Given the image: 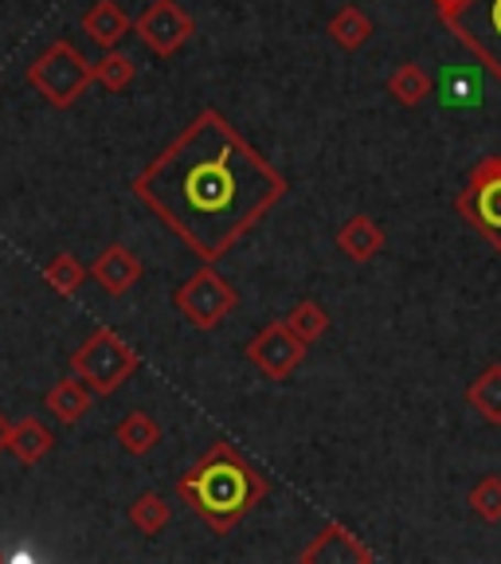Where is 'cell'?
<instances>
[{"label":"cell","instance_id":"cell-5","mask_svg":"<svg viewBox=\"0 0 501 564\" xmlns=\"http://www.w3.org/2000/svg\"><path fill=\"white\" fill-rule=\"evenodd\" d=\"M173 310L185 317L193 329H216L224 326L231 314L239 310V291L224 279L211 263H204L196 274H188L181 286L173 291Z\"/></svg>","mask_w":501,"mask_h":564},{"label":"cell","instance_id":"cell-1","mask_svg":"<svg viewBox=\"0 0 501 564\" xmlns=\"http://www.w3.org/2000/svg\"><path fill=\"white\" fill-rule=\"evenodd\" d=\"M286 176L220 115H200L141 165L130 193L200 263H220L286 196Z\"/></svg>","mask_w":501,"mask_h":564},{"label":"cell","instance_id":"cell-18","mask_svg":"<svg viewBox=\"0 0 501 564\" xmlns=\"http://www.w3.org/2000/svg\"><path fill=\"white\" fill-rule=\"evenodd\" d=\"M130 525L138 529V533H145V538H157V533H165L168 521H173V506H168V498H161L157 490H145L138 494L130 502Z\"/></svg>","mask_w":501,"mask_h":564},{"label":"cell","instance_id":"cell-26","mask_svg":"<svg viewBox=\"0 0 501 564\" xmlns=\"http://www.w3.org/2000/svg\"><path fill=\"white\" fill-rule=\"evenodd\" d=\"M467 4H470V0H435V12H439V20L447 24V20H455L458 12L467 9Z\"/></svg>","mask_w":501,"mask_h":564},{"label":"cell","instance_id":"cell-4","mask_svg":"<svg viewBox=\"0 0 501 564\" xmlns=\"http://www.w3.org/2000/svg\"><path fill=\"white\" fill-rule=\"evenodd\" d=\"M141 369V352L115 334L110 326H98L83 337V345L70 352V372L95 392V397H115L118 388Z\"/></svg>","mask_w":501,"mask_h":564},{"label":"cell","instance_id":"cell-12","mask_svg":"<svg viewBox=\"0 0 501 564\" xmlns=\"http://www.w3.org/2000/svg\"><path fill=\"white\" fill-rule=\"evenodd\" d=\"M79 24H83V35H87L90 44L102 47V52L118 47L126 35L133 32V20L126 17V9L118 4V0H95V4H87Z\"/></svg>","mask_w":501,"mask_h":564},{"label":"cell","instance_id":"cell-8","mask_svg":"<svg viewBox=\"0 0 501 564\" xmlns=\"http://www.w3.org/2000/svg\"><path fill=\"white\" fill-rule=\"evenodd\" d=\"M447 28L501 83V0H470L455 20H447Z\"/></svg>","mask_w":501,"mask_h":564},{"label":"cell","instance_id":"cell-25","mask_svg":"<svg viewBox=\"0 0 501 564\" xmlns=\"http://www.w3.org/2000/svg\"><path fill=\"white\" fill-rule=\"evenodd\" d=\"M443 106H475V83H467L458 70H447V87H443Z\"/></svg>","mask_w":501,"mask_h":564},{"label":"cell","instance_id":"cell-2","mask_svg":"<svg viewBox=\"0 0 501 564\" xmlns=\"http://www.w3.org/2000/svg\"><path fill=\"white\" fill-rule=\"evenodd\" d=\"M271 482L259 467H251L231 443H211L185 475L176 478V498L211 529L231 533L255 506L266 502Z\"/></svg>","mask_w":501,"mask_h":564},{"label":"cell","instance_id":"cell-16","mask_svg":"<svg viewBox=\"0 0 501 564\" xmlns=\"http://www.w3.org/2000/svg\"><path fill=\"white\" fill-rule=\"evenodd\" d=\"M115 440H118V447L126 451V455H133V458H141V455H150V451H157V443H161V423L153 420L150 412H130L122 423L115 427Z\"/></svg>","mask_w":501,"mask_h":564},{"label":"cell","instance_id":"cell-11","mask_svg":"<svg viewBox=\"0 0 501 564\" xmlns=\"http://www.w3.org/2000/svg\"><path fill=\"white\" fill-rule=\"evenodd\" d=\"M141 274H145L141 256L126 243L102 247V251H98V259H95V267H90V279H95L98 286L110 294V299H122V294H130L133 286L141 282Z\"/></svg>","mask_w":501,"mask_h":564},{"label":"cell","instance_id":"cell-23","mask_svg":"<svg viewBox=\"0 0 501 564\" xmlns=\"http://www.w3.org/2000/svg\"><path fill=\"white\" fill-rule=\"evenodd\" d=\"M87 267L79 263V259L70 256V251H59V256H52V263L44 267V282L52 286V294H59V299H70V294H79V286L87 282Z\"/></svg>","mask_w":501,"mask_h":564},{"label":"cell","instance_id":"cell-6","mask_svg":"<svg viewBox=\"0 0 501 564\" xmlns=\"http://www.w3.org/2000/svg\"><path fill=\"white\" fill-rule=\"evenodd\" d=\"M455 208L501 256V153H490L470 169L467 185L455 196Z\"/></svg>","mask_w":501,"mask_h":564},{"label":"cell","instance_id":"cell-19","mask_svg":"<svg viewBox=\"0 0 501 564\" xmlns=\"http://www.w3.org/2000/svg\"><path fill=\"white\" fill-rule=\"evenodd\" d=\"M467 404L475 408L490 427H501V365H490V369L470 380Z\"/></svg>","mask_w":501,"mask_h":564},{"label":"cell","instance_id":"cell-3","mask_svg":"<svg viewBox=\"0 0 501 564\" xmlns=\"http://www.w3.org/2000/svg\"><path fill=\"white\" fill-rule=\"evenodd\" d=\"M24 79H28V87L40 98H47L55 110H67V106L79 102L90 83H95V63L70 44V40H52V44L32 59V67L24 70Z\"/></svg>","mask_w":501,"mask_h":564},{"label":"cell","instance_id":"cell-20","mask_svg":"<svg viewBox=\"0 0 501 564\" xmlns=\"http://www.w3.org/2000/svg\"><path fill=\"white\" fill-rule=\"evenodd\" d=\"M432 90H435L432 75L412 59L400 63V67L392 70V79H388V95L396 98L400 106H420L423 98H432Z\"/></svg>","mask_w":501,"mask_h":564},{"label":"cell","instance_id":"cell-15","mask_svg":"<svg viewBox=\"0 0 501 564\" xmlns=\"http://www.w3.org/2000/svg\"><path fill=\"white\" fill-rule=\"evenodd\" d=\"M90 404H95V392H90V388L83 384L75 372L44 392V408L52 412L55 423H63V427H75V423H83V415L90 412Z\"/></svg>","mask_w":501,"mask_h":564},{"label":"cell","instance_id":"cell-21","mask_svg":"<svg viewBox=\"0 0 501 564\" xmlns=\"http://www.w3.org/2000/svg\"><path fill=\"white\" fill-rule=\"evenodd\" d=\"M282 322H286V326H291V334L298 337V341H306V345L322 341V337L329 334V310L322 306V302H314V299H302L291 314L282 317Z\"/></svg>","mask_w":501,"mask_h":564},{"label":"cell","instance_id":"cell-17","mask_svg":"<svg viewBox=\"0 0 501 564\" xmlns=\"http://www.w3.org/2000/svg\"><path fill=\"white\" fill-rule=\"evenodd\" d=\"M329 40H334L341 52H361L364 44L372 40V20L364 9L357 4H345L329 17Z\"/></svg>","mask_w":501,"mask_h":564},{"label":"cell","instance_id":"cell-9","mask_svg":"<svg viewBox=\"0 0 501 564\" xmlns=\"http://www.w3.org/2000/svg\"><path fill=\"white\" fill-rule=\"evenodd\" d=\"M306 341L291 334L286 322H271V326L259 329L251 341H247L243 357L263 372L266 380H291L298 372V365L306 361Z\"/></svg>","mask_w":501,"mask_h":564},{"label":"cell","instance_id":"cell-10","mask_svg":"<svg viewBox=\"0 0 501 564\" xmlns=\"http://www.w3.org/2000/svg\"><path fill=\"white\" fill-rule=\"evenodd\" d=\"M298 561L302 564H372L377 553H372L352 529H345L341 521H329V525L317 529V538L302 549Z\"/></svg>","mask_w":501,"mask_h":564},{"label":"cell","instance_id":"cell-24","mask_svg":"<svg viewBox=\"0 0 501 564\" xmlns=\"http://www.w3.org/2000/svg\"><path fill=\"white\" fill-rule=\"evenodd\" d=\"M470 510H475L482 521H490V525H498L501 521V475H486L482 482L470 490Z\"/></svg>","mask_w":501,"mask_h":564},{"label":"cell","instance_id":"cell-13","mask_svg":"<svg viewBox=\"0 0 501 564\" xmlns=\"http://www.w3.org/2000/svg\"><path fill=\"white\" fill-rule=\"evenodd\" d=\"M9 451L17 458L20 467H35V463H44L47 455L55 451V432L47 423H40L35 415H24L9 427Z\"/></svg>","mask_w":501,"mask_h":564},{"label":"cell","instance_id":"cell-22","mask_svg":"<svg viewBox=\"0 0 501 564\" xmlns=\"http://www.w3.org/2000/svg\"><path fill=\"white\" fill-rule=\"evenodd\" d=\"M133 79H138V63H133L126 52H118V47L102 52V59L95 63V83L102 90H110V95H122V90H130Z\"/></svg>","mask_w":501,"mask_h":564},{"label":"cell","instance_id":"cell-7","mask_svg":"<svg viewBox=\"0 0 501 564\" xmlns=\"http://www.w3.org/2000/svg\"><path fill=\"white\" fill-rule=\"evenodd\" d=\"M133 35H138L145 52L157 59H173L181 47L196 35V20L188 17L176 0H150L141 17L133 20Z\"/></svg>","mask_w":501,"mask_h":564},{"label":"cell","instance_id":"cell-14","mask_svg":"<svg viewBox=\"0 0 501 564\" xmlns=\"http://www.w3.org/2000/svg\"><path fill=\"white\" fill-rule=\"evenodd\" d=\"M337 251L352 263H369L384 251V228H380L372 216H349V220L337 228Z\"/></svg>","mask_w":501,"mask_h":564},{"label":"cell","instance_id":"cell-27","mask_svg":"<svg viewBox=\"0 0 501 564\" xmlns=\"http://www.w3.org/2000/svg\"><path fill=\"white\" fill-rule=\"evenodd\" d=\"M9 427H12V423H9V415L0 412V451L9 447Z\"/></svg>","mask_w":501,"mask_h":564}]
</instances>
